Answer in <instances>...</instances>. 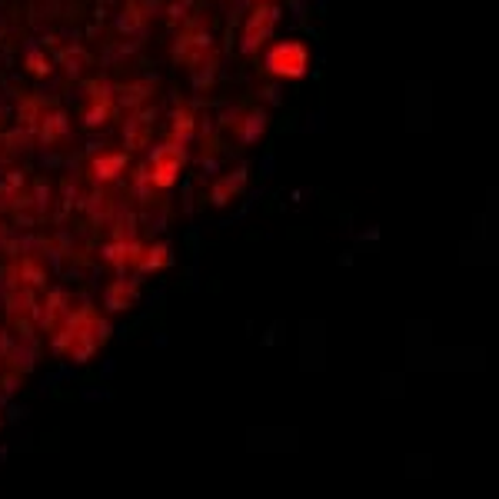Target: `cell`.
Returning a JSON list of instances; mask_svg holds the SVG:
<instances>
[{"label":"cell","mask_w":499,"mask_h":499,"mask_svg":"<svg viewBox=\"0 0 499 499\" xmlns=\"http://www.w3.org/2000/svg\"><path fill=\"white\" fill-rule=\"evenodd\" d=\"M276 20H280V7L274 4H260V7H253V13L247 17V24H243V37H240V50L243 53H253V50H260L270 34H274Z\"/></svg>","instance_id":"3"},{"label":"cell","mask_w":499,"mask_h":499,"mask_svg":"<svg viewBox=\"0 0 499 499\" xmlns=\"http://www.w3.org/2000/svg\"><path fill=\"white\" fill-rule=\"evenodd\" d=\"M113 110V94L110 87H103V84H94L87 94V124L90 127H100Z\"/></svg>","instance_id":"4"},{"label":"cell","mask_w":499,"mask_h":499,"mask_svg":"<svg viewBox=\"0 0 499 499\" xmlns=\"http://www.w3.org/2000/svg\"><path fill=\"white\" fill-rule=\"evenodd\" d=\"M243 184H247V170H243V167H240V170H233L230 176H220V180L213 184V203H217V207L230 203V200H233L240 190H243Z\"/></svg>","instance_id":"5"},{"label":"cell","mask_w":499,"mask_h":499,"mask_svg":"<svg viewBox=\"0 0 499 499\" xmlns=\"http://www.w3.org/2000/svg\"><path fill=\"white\" fill-rule=\"evenodd\" d=\"M190 130H193V117H190V110H180L176 120L170 124V140H174V143H187Z\"/></svg>","instance_id":"8"},{"label":"cell","mask_w":499,"mask_h":499,"mask_svg":"<svg viewBox=\"0 0 499 499\" xmlns=\"http://www.w3.org/2000/svg\"><path fill=\"white\" fill-rule=\"evenodd\" d=\"M127 167V153H103L94 160V176L97 180H113V176H120Z\"/></svg>","instance_id":"6"},{"label":"cell","mask_w":499,"mask_h":499,"mask_svg":"<svg viewBox=\"0 0 499 499\" xmlns=\"http://www.w3.org/2000/svg\"><path fill=\"white\" fill-rule=\"evenodd\" d=\"M150 137V124H147V117L143 113H137L130 124H127V143L130 147H143V140Z\"/></svg>","instance_id":"7"},{"label":"cell","mask_w":499,"mask_h":499,"mask_svg":"<svg viewBox=\"0 0 499 499\" xmlns=\"http://www.w3.org/2000/svg\"><path fill=\"white\" fill-rule=\"evenodd\" d=\"M184 163H187V150H184V143H174V140L160 143V147L150 153V163H147L150 184H153L157 190H170L176 184L180 170H184Z\"/></svg>","instance_id":"1"},{"label":"cell","mask_w":499,"mask_h":499,"mask_svg":"<svg viewBox=\"0 0 499 499\" xmlns=\"http://www.w3.org/2000/svg\"><path fill=\"white\" fill-rule=\"evenodd\" d=\"M307 67H310V50L303 47L299 40H280V44L270 47V53H266V70L274 77H283V80L303 77Z\"/></svg>","instance_id":"2"}]
</instances>
